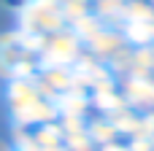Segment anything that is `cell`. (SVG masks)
<instances>
[{"label":"cell","instance_id":"1","mask_svg":"<svg viewBox=\"0 0 154 151\" xmlns=\"http://www.w3.org/2000/svg\"><path fill=\"white\" fill-rule=\"evenodd\" d=\"M0 151H8V149H5V143H3V140H0Z\"/></svg>","mask_w":154,"mask_h":151}]
</instances>
